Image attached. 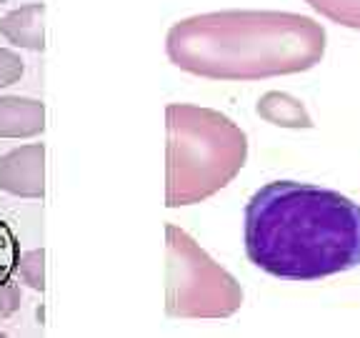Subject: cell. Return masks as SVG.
Here are the masks:
<instances>
[{
    "mask_svg": "<svg viewBox=\"0 0 360 338\" xmlns=\"http://www.w3.org/2000/svg\"><path fill=\"white\" fill-rule=\"evenodd\" d=\"M245 254L283 281H321L360 265V206L330 188L273 180L245 206Z\"/></svg>",
    "mask_w": 360,
    "mask_h": 338,
    "instance_id": "6da1fadb",
    "label": "cell"
},
{
    "mask_svg": "<svg viewBox=\"0 0 360 338\" xmlns=\"http://www.w3.org/2000/svg\"><path fill=\"white\" fill-rule=\"evenodd\" d=\"M165 51L173 65L200 78L260 80L318 65L326 53V30L298 13H202L175 23Z\"/></svg>",
    "mask_w": 360,
    "mask_h": 338,
    "instance_id": "7a4b0ae2",
    "label": "cell"
},
{
    "mask_svg": "<svg viewBox=\"0 0 360 338\" xmlns=\"http://www.w3.org/2000/svg\"><path fill=\"white\" fill-rule=\"evenodd\" d=\"M168 123V208L215 196L240 173L248 138L231 118L210 108L173 103Z\"/></svg>",
    "mask_w": 360,
    "mask_h": 338,
    "instance_id": "3957f363",
    "label": "cell"
},
{
    "mask_svg": "<svg viewBox=\"0 0 360 338\" xmlns=\"http://www.w3.org/2000/svg\"><path fill=\"white\" fill-rule=\"evenodd\" d=\"M168 238V315L228 318L243 303L236 278L223 270L186 231L165 228Z\"/></svg>",
    "mask_w": 360,
    "mask_h": 338,
    "instance_id": "277c9868",
    "label": "cell"
},
{
    "mask_svg": "<svg viewBox=\"0 0 360 338\" xmlns=\"http://www.w3.org/2000/svg\"><path fill=\"white\" fill-rule=\"evenodd\" d=\"M0 191L18 198H43L45 146L28 143L0 156Z\"/></svg>",
    "mask_w": 360,
    "mask_h": 338,
    "instance_id": "5b68a950",
    "label": "cell"
},
{
    "mask_svg": "<svg viewBox=\"0 0 360 338\" xmlns=\"http://www.w3.org/2000/svg\"><path fill=\"white\" fill-rule=\"evenodd\" d=\"M45 130V106L35 98L0 96V138H35Z\"/></svg>",
    "mask_w": 360,
    "mask_h": 338,
    "instance_id": "8992f818",
    "label": "cell"
},
{
    "mask_svg": "<svg viewBox=\"0 0 360 338\" xmlns=\"http://www.w3.org/2000/svg\"><path fill=\"white\" fill-rule=\"evenodd\" d=\"M43 15L45 6L43 3H30V6L15 8L0 20V35L15 48H25V51H43L45 38H43Z\"/></svg>",
    "mask_w": 360,
    "mask_h": 338,
    "instance_id": "52a82bcc",
    "label": "cell"
},
{
    "mask_svg": "<svg viewBox=\"0 0 360 338\" xmlns=\"http://www.w3.org/2000/svg\"><path fill=\"white\" fill-rule=\"evenodd\" d=\"M258 113L260 118H265L268 123L276 125H285V128H310V118L308 113L303 111L295 98L285 96V93H268V96L260 98L258 103Z\"/></svg>",
    "mask_w": 360,
    "mask_h": 338,
    "instance_id": "ba28073f",
    "label": "cell"
},
{
    "mask_svg": "<svg viewBox=\"0 0 360 338\" xmlns=\"http://www.w3.org/2000/svg\"><path fill=\"white\" fill-rule=\"evenodd\" d=\"M305 3L328 20L360 30V0H305Z\"/></svg>",
    "mask_w": 360,
    "mask_h": 338,
    "instance_id": "9c48e42d",
    "label": "cell"
},
{
    "mask_svg": "<svg viewBox=\"0 0 360 338\" xmlns=\"http://www.w3.org/2000/svg\"><path fill=\"white\" fill-rule=\"evenodd\" d=\"M15 273L28 288L43 291L45 288V251L43 248H33V251H22V254H18Z\"/></svg>",
    "mask_w": 360,
    "mask_h": 338,
    "instance_id": "30bf717a",
    "label": "cell"
},
{
    "mask_svg": "<svg viewBox=\"0 0 360 338\" xmlns=\"http://www.w3.org/2000/svg\"><path fill=\"white\" fill-rule=\"evenodd\" d=\"M18 241L11 225L0 218V281L8 276H15V261H18Z\"/></svg>",
    "mask_w": 360,
    "mask_h": 338,
    "instance_id": "8fae6325",
    "label": "cell"
},
{
    "mask_svg": "<svg viewBox=\"0 0 360 338\" xmlns=\"http://www.w3.org/2000/svg\"><path fill=\"white\" fill-rule=\"evenodd\" d=\"M22 70H25L22 58L15 51H11V48L0 45V90L18 83L22 78Z\"/></svg>",
    "mask_w": 360,
    "mask_h": 338,
    "instance_id": "7c38bea8",
    "label": "cell"
},
{
    "mask_svg": "<svg viewBox=\"0 0 360 338\" xmlns=\"http://www.w3.org/2000/svg\"><path fill=\"white\" fill-rule=\"evenodd\" d=\"M22 293L15 283V276H8L0 281V318H8L20 308Z\"/></svg>",
    "mask_w": 360,
    "mask_h": 338,
    "instance_id": "4fadbf2b",
    "label": "cell"
},
{
    "mask_svg": "<svg viewBox=\"0 0 360 338\" xmlns=\"http://www.w3.org/2000/svg\"><path fill=\"white\" fill-rule=\"evenodd\" d=\"M3 336H6V333H3V331H0V338H3Z\"/></svg>",
    "mask_w": 360,
    "mask_h": 338,
    "instance_id": "5bb4252c",
    "label": "cell"
},
{
    "mask_svg": "<svg viewBox=\"0 0 360 338\" xmlns=\"http://www.w3.org/2000/svg\"><path fill=\"white\" fill-rule=\"evenodd\" d=\"M3 3H6V0H0V6H3Z\"/></svg>",
    "mask_w": 360,
    "mask_h": 338,
    "instance_id": "9a60e30c",
    "label": "cell"
}]
</instances>
